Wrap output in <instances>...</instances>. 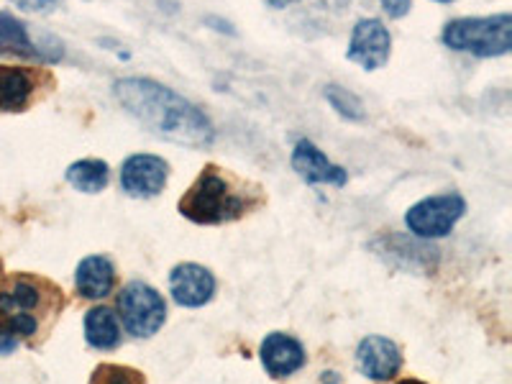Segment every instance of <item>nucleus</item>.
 I'll use <instances>...</instances> for the list:
<instances>
[{
	"label": "nucleus",
	"instance_id": "f257e3e1",
	"mask_svg": "<svg viewBox=\"0 0 512 384\" xmlns=\"http://www.w3.org/2000/svg\"><path fill=\"white\" fill-rule=\"evenodd\" d=\"M118 105L157 139L190 149H208L216 141L210 118L185 95L149 77H123L113 82Z\"/></svg>",
	"mask_w": 512,
	"mask_h": 384
},
{
	"label": "nucleus",
	"instance_id": "f03ea898",
	"mask_svg": "<svg viewBox=\"0 0 512 384\" xmlns=\"http://www.w3.org/2000/svg\"><path fill=\"white\" fill-rule=\"evenodd\" d=\"M249 208V195L231 177L223 175L216 164H208L185 192V198L180 200L182 216L190 218L192 223H203V226L236 221Z\"/></svg>",
	"mask_w": 512,
	"mask_h": 384
},
{
	"label": "nucleus",
	"instance_id": "7ed1b4c3",
	"mask_svg": "<svg viewBox=\"0 0 512 384\" xmlns=\"http://www.w3.org/2000/svg\"><path fill=\"white\" fill-rule=\"evenodd\" d=\"M441 41L448 49L472 57H505L512 49V16L505 11L495 16L454 18L443 26Z\"/></svg>",
	"mask_w": 512,
	"mask_h": 384
},
{
	"label": "nucleus",
	"instance_id": "20e7f679",
	"mask_svg": "<svg viewBox=\"0 0 512 384\" xmlns=\"http://www.w3.org/2000/svg\"><path fill=\"white\" fill-rule=\"evenodd\" d=\"M118 313L123 328L136 338H149L164 326L167 320V303L164 297L146 282H128L118 292Z\"/></svg>",
	"mask_w": 512,
	"mask_h": 384
},
{
	"label": "nucleus",
	"instance_id": "39448f33",
	"mask_svg": "<svg viewBox=\"0 0 512 384\" xmlns=\"http://www.w3.org/2000/svg\"><path fill=\"white\" fill-rule=\"evenodd\" d=\"M464 213L466 200L459 192H443V195H433V198L415 203L405 213V226L420 239H443L454 231Z\"/></svg>",
	"mask_w": 512,
	"mask_h": 384
},
{
	"label": "nucleus",
	"instance_id": "423d86ee",
	"mask_svg": "<svg viewBox=\"0 0 512 384\" xmlns=\"http://www.w3.org/2000/svg\"><path fill=\"white\" fill-rule=\"evenodd\" d=\"M390 52V29H387L379 18H361V21H356L354 31H351L349 49H346L349 62L359 64L361 70L374 72L390 62Z\"/></svg>",
	"mask_w": 512,
	"mask_h": 384
},
{
	"label": "nucleus",
	"instance_id": "0eeeda50",
	"mask_svg": "<svg viewBox=\"0 0 512 384\" xmlns=\"http://www.w3.org/2000/svg\"><path fill=\"white\" fill-rule=\"evenodd\" d=\"M169 180V164L157 154H131L121 167V187L131 198H154Z\"/></svg>",
	"mask_w": 512,
	"mask_h": 384
},
{
	"label": "nucleus",
	"instance_id": "6e6552de",
	"mask_svg": "<svg viewBox=\"0 0 512 384\" xmlns=\"http://www.w3.org/2000/svg\"><path fill=\"white\" fill-rule=\"evenodd\" d=\"M169 292L182 308H203L216 295V277L200 264H177L169 274Z\"/></svg>",
	"mask_w": 512,
	"mask_h": 384
},
{
	"label": "nucleus",
	"instance_id": "1a4fd4ad",
	"mask_svg": "<svg viewBox=\"0 0 512 384\" xmlns=\"http://www.w3.org/2000/svg\"><path fill=\"white\" fill-rule=\"evenodd\" d=\"M356 367L374 382H390L402 369V354L390 338L367 336L356 349Z\"/></svg>",
	"mask_w": 512,
	"mask_h": 384
},
{
	"label": "nucleus",
	"instance_id": "9d476101",
	"mask_svg": "<svg viewBox=\"0 0 512 384\" xmlns=\"http://www.w3.org/2000/svg\"><path fill=\"white\" fill-rule=\"evenodd\" d=\"M290 164L297 175L303 177L305 182H310V185L344 187L346 180H349V172H346L344 167L333 164L331 159L308 139L297 141L295 149H292Z\"/></svg>",
	"mask_w": 512,
	"mask_h": 384
},
{
	"label": "nucleus",
	"instance_id": "9b49d317",
	"mask_svg": "<svg viewBox=\"0 0 512 384\" xmlns=\"http://www.w3.org/2000/svg\"><path fill=\"white\" fill-rule=\"evenodd\" d=\"M41 72L29 70V67H11L0 64V111L3 113H21L26 111L41 90Z\"/></svg>",
	"mask_w": 512,
	"mask_h": 384
},
{
	"label": "nucleus",
	"instance_id": "f8f14e48",
	"mask_svg": "<svg viewBox=\"0 0 512 384\" xmlns=\"http://www.w3.org/2000/svg\"><path fill=\"white\" fill-rule=\"evenodd\" d=\"M262 364L267 369L269 377L285 379L295 374L297 369H303L305 364V349L297 338L287 336V333H269L262 341Z\"/></svg>",
	"mask_w": 512,
	"mask_h": 384
},
{
	"label": "nucleus",
	"instance_id": "ddd939ff",
	"mask_svg": "<svg viewBox=\"0 0 512 384\" xmlns=\"http://www.w3.org/2000/svg\"><path fill=\"white\" fill-rule=\"evenodd\" d=\"M47 282H39L34 277H24L18 274L6 285H0V315H16V313H31L47 305V292H44Z\"/></svg>",
	"mask_w": 512,
	"mask_h": 384
},
{
	"label": "nucleus",
	"instance_id": "4468645a",
	"mask_svg": "<svg viewBox=\"0 0 512 384\" xmlns=\"http://www.w3.org/2000/svg\"><path fill=\"white\" fill-rule=\"evenodd\" d=\"M75 287L85 300H105L116 287V269L111 259L103 254L85 256L77 264Z\"/></svg>",
	"mask_w": 512,
	"mask_h": 384
},
{
	"label": "nucleus",
	"instance_id": "2eb2a0df",
	"mask_svg": "<svg viewBox=\"0 0 512 384\" xmlns=\"http://www.w3.org/2000/svg\"><path fill=\"white\" fill-rule=\"evenodd\" d=\"M0 54H16V57L41 59V62L59 59V54L49 52L44 44L31 39L29 29L8 11H0Z\"/></svg>",
	"mask_w": 512,
	"mask_h": 384
},
{
	"label": "nucleus",
	"instance_id": "dca6fc26",
	"mask_svg": "<svg viewBox=\"0 0 512 384\" xmlns=\"http://www.w3.org/2000/svg\"><path fill=\"white\" fill-rule=\"evenodd\" d=\"M85 338L98 351H111L121 344V323L118 315L105 305L88 310L85 315Z\"/></svg>",
	"mask_w": 512,
	"mask_h": 384
},
{
	"label": "nucleus",
	"instance_id": "f3484780",
	"mask_svg": "<svg viewBox=\"0 0 512 384\" xmlns=\"http://www.w3.org/2000/svg\"><path fill=\"white\" fill-rule=\"evenodd\" d=\"M64 180L70 182L75 190L95 195V192H103L108 187L111 175H108V164L103 159H80V162L67 167Z\"/></svg>",
	"mask_w": 512,
	"mask_h": 384
},
{
	"label": "nucleus",
	"instance_id": "a211bd4d",
	"mask_svg": "<svg viewBox=\"0 0 512 384\" xmlns=\"http://www.w3.org/2000/svg\"><path fill=\"white\" fill-rule=\"evenodd\" d=\"M323 95H326L328 105H331L333 111L341 118H346V121H364V116H367L364 103H361L354 93H349L346 88L336 85V82L326 85V88H323Z\"/></svg>",
	"mask_w": 512,
	"mask_h": 384
},
{
	"label": "nucleus",
	"instance_id": "6ab92c4d",
	"mask_svg": "<svg viewBox=\"0 0 512 384\" xmlns=\"http://www.w3.org/2000/svg\"><path fill=\"white\" fill-rule=\"evenodd\" d=\"M90 384H146L144 374L131 367H118V364H103L95 369Z\"/></svg>",
	"mask_w": 512,
	"mask_h": 384
},
{
	"label": "nucleus",
	"instance_id": "aec40b11",
	"mask_svg": "<svg viewBox=\"0 0 512 384\" xmlns=\"http://www.w3.org/2000/svg\"><path fill=\"white\" fill-rule=\"evenodd\" d=\"M11 3L26 13H49L57 8V0H11Z\"/></svg>",
	"mask_w": 512,
	"mask_h": 384
},
{
	"label": "nucleus",
	"instance_id": "412c9836",
	"mask_svg": "<svg viewBox=\"0 0 512 384\" xmlns=\"http://www.w3.org/2000/svg\"><path fill=\"white\" fill-rule=\"evenodd\" d=\"M384 8V13L390 18H402V16H408L410 8H413V3L410 0H379Z\"/></svg>",
	"mask_w": 512,
	"mask_h": 384
},
{
	"label": "nucleus",
	"instance_id": "4be33fe9",
	"mask_svg": "<svg viewBox=\"0 0 512 384\" xmlns=\"http://www.w3.org/2000/svg\"><path fill=\"white\" fill-rule=\"evenodd\" d=\"M18 344H21V341H18V338L13 336V333L8 331L3 323H0V356H6V354H11V351H16Z\"/></svg>",
	"mask_w": 512,
	"mask_h": 384
},
{
	"label": "nucleus",
	"instance_id": "5701e85b",
	"mask_svg": "<svg viewBox=\"0 0 512 384\" xmlns=\"http://www.w3.org/2000/svg\"><path fill=\"white\" fill-rule=\"evenodd\" d=\"M290 3H297V0H267L269 8H287Z\"/></svg>",
	"mask_w": 512,
	"mask_h": 384
},
{
	"label": "nucleus",
	"instance_id": "b1692460",
	"mask_svg": "<svg viewBox=\"0 0 512 384\" xmlns=\"http://www.w3.org/2000/svg\"><path fill=\"white\" fill-rule=\"evenodd\" d=\"M400 384H423V382H418V379H405V382H400Z\"/></svg>",
	"mask_w": 512,
	"mask_h": 384
},
{
	"label": "nucleus",
	"instance_id": "393cba45",
	"mask_svg": "<svg viewBox=\"0 0 512 384\" xmlns=\"http://www.w3.org/2000/svg\"><path fill=\"white\" fill-rule=\"evenodd\" d=\"M436 3H451V0H436Z\"/></svg>",
	"mask_w": 512,
	"mask_h": 384
}]
</instances>
